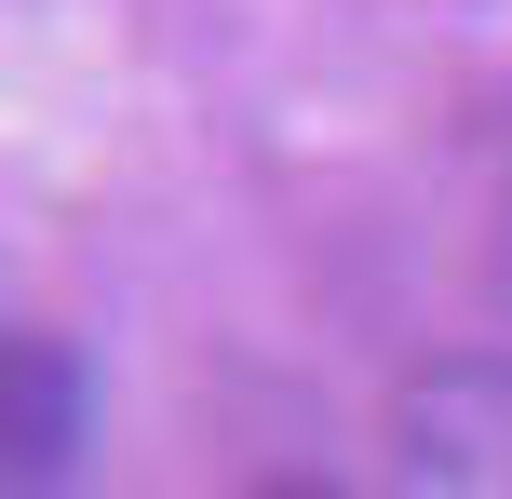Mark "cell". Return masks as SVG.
Segmentation results:
<instances>
[{"mask_svg":"<svg viewBox=\"0 0 512 499\" xmlns=\"http://www.w3.org/2000/svg\"><path fill=\"white\" fill-rule=\"evenodd\" d=\"M378 499H512V351H432L391 378Z\"/></svg>","mask_w":512,"mask_h":499,"instance_id":"1","label":"cell"},{"mask_svg":"<svg viewBox=\"0 0 512 499\" xmlns=\"http://www.w3.org/2000/svg\"><path fill=\"white\" fill-rule=\"evenodd\" d=\"M68 446H81V365L54 338H14L0 351V459H14V499L68 486Z\"/></svg>","mask_w":512,"mask_h":499,"instance_id":"2","label":"cell"},{"mask_svg":"<svg viewBox=\"0 0 512 499\" xmlns=\"http://www.w3.org/2000/svg\"><path fill=\"white\" fill-rule=\"evenodd\" d=\"M243 499H351V486H324V473H270V486H243Z\"/></svg>","mask_w":512,"mask_h":499,"instance_id":"3","label":"cell"}]
</instances>
